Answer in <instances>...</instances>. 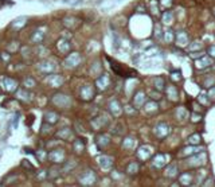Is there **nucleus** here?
I'll use <instances>...</instances> for the list:
<instances>
[]
</instances>
